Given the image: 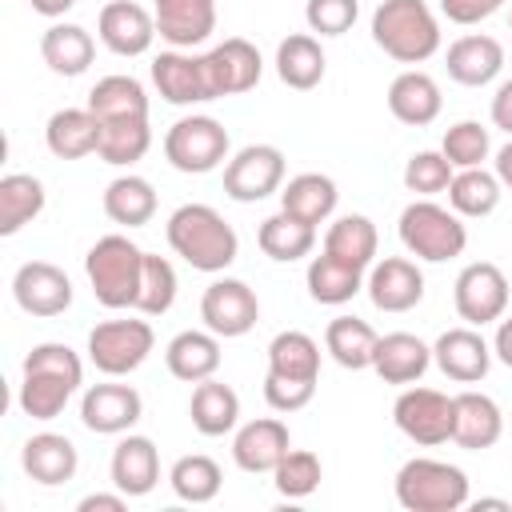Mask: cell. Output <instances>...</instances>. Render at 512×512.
Listing matches in <instances>:
<instances>
[{"instance_id": "1", "label": "cell", "mask_w": 512, "mask_h": 512, "mask_svg": "<svg viewBox=\"0 0 512 512\" xmlns=\"http://www.w3.org/2000/svg\"><path fill=\"white\" fill-rule=\"evenodd\" d=\"M164 236H168V248L196 272H224L236 252H240V236L236 228L212 208V204H180L168 224H164Z\"/></svg>"}, {"instance_id": "2", "label": "cell", "mask_w": 512, "mask_h": 512, "mask_svg": "<svg viewBox=\"0 0 512 512\" xmlns=\"http://www.w3.org/2000/svg\"><path fill=\"white\" fill-rule=\"evenodd\" d=\"M372 40L400 64H424L440 48V20L424 0H380L372 12Z\"/></svg>"}, {"instance_id": "3", "label": "cell", "mask_w": 512, "mask_h": 512, "mask_svg": "<svg viewBox=\"0 0 512 512\" xmlns=\"http://www.w3.org/2000/svg\"><path fill=\"white\" fill-rule=\"evenodd\" d=\"M84 272H88L92 296L104 308H136L140 272H144V248H136L120 232L100 236L84 256Z\"/></svg>"}, {"instance_id": "4", "label": "cell", "mask_w": 512, "mask_h": 512, "mask_svg": "<svg viewBox=\"0 0 512 512\" xmlns=\"http://www.w3.org/2000/svg\"><path fill=\"white\" fill-rule=\"evenodd\" d=\"M396 504L408 512H456L468 504V476L448 460L412 456L396 472Z\"/></svg>"}, {"instance_id": "5", "label": "cell", "mask_w": 512, "mask_h": 512, "mask_svg": "<svg viewBox=\"0 0 512 512\" xmlns=\"http://www.w3.org/2000/svg\"><path fill=\"white\" fill-rule=\"evenodd\" d=\"M400 244L428 264H444L456 260L468 248V228L464 216H456L452 208L420 196L400 212Z\"/></svg>"}, {"instance_id": "6", "label": "cell", "mask_w": 512, "mask_h": 512, "mask_svg": "<svg viewBox=\"0 0 512 512\" xmlns=\"http://www.w3.org/2000/svg\"><path fill=\"white\" fill-rule=\"evenodd\" d=\"M228 148H232L228 128L212 116H180L164 132V160L188 176L216 172L228 160Z\"/></svg>"}, {"instance_id": "7", "label": "cell", "mask_w": 512, "mask_h": 512, "mask_svg": "<svg viewBox=\"0 0 512 512\" xmlns=\"http://www.w3.org/2000/svg\"><path fill=\"white\" fill-rule=\"evenodd\" d=\"M152 348H156V336L148 320H104L88 332V360L104 376L136 372Z\"/></svg>"}, {"instance_id": "8", "label": "cell", "mask_w": 512, "mask_h": 512, "mask_svg": "<svg viewBox=\"0 0 512 512\" xmlns=\"http://www.w3.org/2000/svg\"><path fill=\"white\" fill-rule=\"evenodd\" d=\"M392 420L396 428L420 444V448H436L444 440H452V424H456V404L452 396L436 392V388H404L392 404Z\"/></svg>"}, {"instance_id": "9", "label": "cell", "mask_w": 512, "mask_h": 512, "mask_svg": "<svg viewBox=\"0 0 512 512\" xmlns=\"http://www.w3.org/2000/svg\"><path fill=\"white\" fill-rule=\"evenodd\" d=\"M284 152L276 144H244L224 164V192L236 204H256L284 188Z\"/></svg>"}, {"instance_id": "10", "label": "cell", "mask_w": 512, "mask_h": 512, "mask_svg": "<svg viewBox=\"0 0 512 512\" xmlns=\"http://www.w3.org/2000/svg\"><path fill=\"white\" fill-rule=\"evenodd\" d=\"M452 300H456L460 320H468L472 328H484V324H492L508 312L512 292H508V280L496 264L472 260V264L460 268V276L452 284Z\"/></svg>"}, {"instance_id": "11", "label": "cell", "mask_w": 512, "mask_h": 512, "mask_svg": "<svg viewBox=\"0 0 512 512\" xmlns=\"http://www.w3.org/2000/svg\"><path fill=\"white\" fill-rule=\"evenodd\" d=\"M200 320H204L208 332H216V336H224V340H236V336H244V332L256 328V320H260V300H256V292H252L244 280L220 276V280H212V284L204 288V296H200Z\"/></svg>"}, {"instance_id": "12", "label": "cell", "mask_w": 512, "mask_h": 512, "mask_svg": "<svg viewBox=\"0 0 512 512\" xmlns=\"http://www.w3.org/2000/svg\"><path fill=\"white\" fill-rule=\"evenodd\" d=\"M200 60H204V80H208L212 100L252 92L260 84V72H264V60H260L256 44H248L244 36H228L224 44L208 48Z\"/></svg>"}, {"instance_id": "13", "label": "cell", "mask_w": 512, "mask_h": 512, "mask_svg": "<svg viewBox=\"0 0 512 512\" xmlns=\"http://www.w3.org/2000/svg\"><path fill=\"white\" fill-rule=\"evenodd\" d=\"M12 296L28 316L52 320L72 308V280L64 268H56L48 260H28L12 276Z\"/></svg>"}, {"instance_id": "14", "label": "cell", "mask_w": 512, "mask_h": 512, "mask_svg": "<svg viewBox=\"0 0 512 512\" xmlns=\"http://www.w3.org/2000/svg\"><path fill=\"white\" fill-rule=\"evenodd\" d=\"M144 416V400L132 384H92L80 396V420L96 436H120Z\"/></svg>"}, {"instance_id": "15", "label": "cell", "mask_w": 512, "mask_h": 512, "mask_svg": "<svg viewBox=\"0 0 512 512\" xmlns=\"http://www.w3.org/2000/svg\"><path fill=\"white\" fill-rule=\"evenodd\" d=\"M100 44L116 56H144L156 40V16L132 0H108L96 16Z\"/></svg>"}, {"instance_id": "16", "label": "cell", "mask_w": 512, "mask_h": 512, "mask_svg": "<svg viewBox=\"0 0 512 512\" xmlns=\"http://www.w3.org/2000/svg\"><path fill=\"white\" fill-rule=\"evenodd\" d=\"M368 300L380 312H408L424 300V272L408 256H384L368 268Z\"/></svg>"}, {"instance_id": "17", "label": "cell", "mask_w": 512, "mask_h": 512, "mask_svg": "<svg viewBox=\"0 0 512 512\" xmlns=\"http://www.w3.org/2000/svg\"><path fill=\"white\" fill-rule=\"evenodd\" d=\"M432 360H436V368H440L448 380H456V384H476V380H484L488 368H492V344H488L472 324L448 328V332H440V340L432 344Z\"/></svg>"}, {"instance_id": "18", "label": "cell", "mask_w": 512, "mask_h": 512, "mask_svg": "<svg viewBox=\"0 0 512 512\" xmlns=\"http://www.w3.org/2000/svg\"><path fill=\"white\" fill-rule=\"evenodd\" d=\"M152 16L168 48H196L216 32V0H152Z\"/></svg>"}, {"instance_id": "19", "label": "cell", "mask_w": 512, "mask_h": 512, "mask_svg": "<svg viewBox=\"0 0 512 512\" xmlns=\"http://www.w3.org/2000/svg\"><path fill=\"white\" fill-rule=\"evenodd\" d=\"M292 440H288V424L276 420V416H260V420H248L236 428L232 436V460L236 468L260 476V472H272L284 456H288Z\"/></svg>"}, {"instance_id": "20", "label": "cell", "mask_w": 512, "mask_h": 512, "mask_svg": "<svg viewBox=\"0 0 512 512\" xmlns=\"http://www.w3.org/2000/svg\"><path fill=\"white\" fill-rule=\"evenodd\" d=\"M152 84L176 108L212 100L208 96V80H204V60L200 56H188L184 48H168V52H160L152 60Z\"/></svg>"}, {"instance_id": "21", "label": "cell", "mask_w": 512, "mask_h": 512, "mask_svg": "<svg viewBox=\"0 0 512 512\" xmlns=\"http://www.w3.org/2000/svg\"><path fill=\"white\" fill-rule=\"evenodd\" d=\"M444 68L456 84L464 88H484L500 76L504 68V48L496 36H484V32H468L460 40L448 44V56H444Z\"/></svg>"}, {"instance_id": "22", "label": "cell", "mask_w": 512, "mask_h": 512, "mask_svg": "<svg viewBox=\"0 0 512 512\" xmlns=\"http://www.w3.org/2000/svg\"><path fill=\"white\" fill-rule=\"evenodd\" d=\"M108 476H112V488H120L128 500L132 496H148L160 484V452H156V444L148 436H132L128 432L112 448Z\"/></svg>"}, {"instance_id": "23", "label": "cell", "mask_w": 512, "mask_h": 512, "mask_svg": "<svg viewBox=\"0 0 512 512\" xmlns=\"http://www.w3.org/2000/svg\"><path fill=\"white\" fill-rule=\"evenodd\" d=\"M456 404V424H452V440L468 452H484L500 440L504 432V416H500V404L476 388H464L452 396Z\"/></svg>"}, {"instance_id": "24", "label": "cell", "mask_w": 512, "mask_h": 512, "mask_svg": "<svg viewBox=\"0 0 512 512\" xmlns=\"http://www.w3.org/2000/svg\"><path fill=\"white\" fill-rule=\"evenodd\" d=\"M20 464H24V472H28L36 484L56 488V484H68V480L76 476L80 452H76V444H72L68 436H60V432H36V436L24 440Z\"/></svg>"}, {"instance_id": "25", "label": "cell", "mask_w": 512, "mask_h": 512, "mask_svg": "<svg viewBox=\"0 0 512 512\" xmlns=\"http://www.w3.org/2000/svg\"><path fill=\"white\" fill-rule=\"evenodd\" d=\"M432 364V348L412 332H388L376 340L372 372L384 384H416Z\"/></svg>"}, {"instance_id": "26", "label": "cell", "mask_w": 512, "mask_h": 512, "mask_svg": "<svg viewBox=\"0 0 512 512\" xmlns=\"http://www.w3.org/2000/svg\"><path fill=\"white\" fill-rule=\"evenodd\" d=\"M440 104H444L440 84H436L428 72H420V68H408V72H400V76L388 84V112H392L400 124H408V128L432 124V120L440 116Z\"/></svg>"}, {"instance_id": "27", "label": "cell", "mask_w": 512, "mask_h": 512, "mask_svg": "<svg viewBox=\"0 0 512 512\" xmlns=\"http://www.w3.org/2000/svg\"><path fill=\"white\" fill-rule=\"evenodd\" d=\"M44 144L56 160H84L100 148V120L92 108H60L44 124Z\"/></svg>"}, {"instance_id": "28", "label": "cell", "mask_w": 512, "mask_h": 512, "mask_svg": "<svg viewBox=\"0 0 512 512\" xmlns=\"http://www.w3.org/2000/svg\"><path fill=\"white\" fill-rule=\"evenodd\" d=\"M164 364L176 380L184 384H200L208 376H216L220 368V336L216 332H200V328H188V332H176L164 348Z\"/></svg>"}, {"instance_id": "29", "label": "cell", "mask_w": 512, "mask_h": 512, "mask_svg": "<svg viewBox=\"0 0 512 512\" xmlns=\"http://www.w3.org/2000/svg\"><path fill=\"white\" fill-rule=\"evenodd\" d=\"M376 248H380L376 224H372L368 216H360V212H348V216H340V220L328 224L320 252H328L332 260H340V264H348V268L368 272V268L376 264Z\"/></svg>"}, {"instance_id": "30", "label": "cell", "mask_w": 512, "mask_h": 512, "mask_svg": "<svg viewBox=\"0 0 512 512\" xmlns=\"http://www.w3.org/2000/svg\"><path fill=\"white\" fill-rule=\"evenodd\" d=\"M324 68L328 60L312 32H292L276 44V76L296 92H312L324 80Z\"/></svg>"}, {"instance_id": "31", "label": "cell", "mask_w": 512, "mask_h": 512, "mask_svg": "<svg viewBox=\"0 0 512 512\" xmlns=\"http://www.w3.org/2000/svg\"><path fill=\"white\" fill-rule=\"evenodd\" d=\"M336 200H340L336 180L324 176V172H300V176H292V180L280 188V208L292 212L296 220L312 224V228L324 224V220L336 212Z\"/></svg>"}, {"instance_id": "32", "label": "cell", "mask_w": 512, "mask_h": 512, "mask_svg": "<svg viewBox=\"0 0 512 512\" xmlns=\"http://www.w3.org/2000/svg\"><path fill=\"white\" fill-rule=\"evenodd\" d=\"M188 416H192V428L200 436H224L240 424V396L228 384H220L216 376H208L192 388Z\"/></svg>"}, {"instance_id": "33", "label": "cell", "mask_w": 512, "mask_h": 512, "mask_svg": "<svg viewBox=\"0 0 512 512\" xmlns=\"http://www.w3.org/2000/svg\"><path fill=\"white\" fill-rule=\"evenodd\" d=\"M40 56L56 76H80L96 56V40L80 24H52L40 36Z\"/></svg>"}, {"instance_id": "34", "label": "cell", "mask_w": 512, "mask_h": 512, "mask_svg": "<svg viewBox=\"0 0 512 512\" xmlns=\"http://www.w3.org/2000/svg\"><path fill=\"white\" fill-rule=\"evenodd\" d=\"M72 392H76V384L68 376H56V372H44V368H20L16 404L32 420H56L68 408Z\"/></svg>"}, {"instance_id": "35", "label": "cell", "mask_w": 512, "mask_h": 512, "mask_svg": "<svg viewBox=\"0 0 512 512\" xmlns=\"http://www.w3.org/2000/svg\"><path fill=\"white\" fill-rule=\"evenodd\" d=\"M88 108L96 112V120H144L148 116V92L136 76H104L96 80V88L88 92Z\"/></svg>"}, {"instance_id": "36", "label": "cell", "mask_w": 512, "mask_h": 512, "mask_svg": "<svg viewBox=\"0 0 512 512\" xmlns=\"http://www.w3.org/2000/svg\"><path fill=\"white\" fill-rule=\"evenodd\" d=\"M104 216L120 228H144L156 216V188L144 176H116L104 188Z\"/></svg>"}, {"instance_id": "37", "label": "cell", "mask_w": 512, "mask_h": 512, "mask_svg": "<svg viewBox=\"0 0 512 512\" xmlns=\"http://www.w3.org/2000/svg\"><path fill=\"white\" fill-rule=\"evenodd\" d=\"M256 244L268 260H280V264H292L300 256H308L316 248V228L296 220L292 212H272L268 220H260V232H256Z\"/></svg>"}, {"instance_id": "38", "label": "cell", "mask_w": 512, "mask_h": 512, "mask_svg": "<svg viewBox=\"0 0 512 512\" xmlns=\"http://www.w3.org/2000/svg\"><path fill=\"white\" fill-rule=\"evenodd\" d=\"M504 184L496 180V172H484V168H456L452 184H448V208L464 220H480V216H492L500 208V192Z\"/></svg>"}, {"instance_id": "39", "label": "cell", "mask_w": 512, "mask_h": 512, "mask_svg": "<svg viewBox=\"0 0 512 512\" xmlns=\"http://www.w3.org/2000/svg\"><path fill=\"white\" fill-rule=\"evenodd\" d=\"M376 340H380V336H376L372 324L360 320V316H336V320H328V328H324V348H328V356H332L340 368H352V372L372 368Z\"/></svg>"}, {"instance_id": "40", "label": "cell", "mask_w": 512, "mask_h": 512, "mask_svg": "<svg viewBox=\"0 0 512 512\" xmlns=\"http://www.w3.org/2000/svg\"><path fill=\"white\" fill-rule=\"evenodd\" d=\"M44 184L28 172H8L0 180V236H16L44 212Z\"/></svg>"}, {"instance_id": "41", "label": "cell", "mask_w": 512, "mask_h": 512, "mask_svg": "<svg viewBox=\"0 0 512 512\" xmlns=\"http://www.w3.org/2000/svg\"><path fill=\"white\" fill-rule=\"evenodd\" d=\"M304 284H308V296L316 304H348L360 288H364V272L360 268H348L340 260H332L328 252L312 256L308 260V272H304Z\"/></svg>"}, {"instance_id": "42", "label": "cell", "mask_w": 512, "mask_h": 512, "mask_svg": "<svg viewBox=\"0 0 512 512\" xmlns=\"http://www.w3.org/2000/svg\"><path fill=\"white\" fill-rule=\"evenodd\" d=\"M268 372L292 380H320V344L308 332H276L268 344Z\"/></svg>"}, {"instance_id": "43", "label": "cell", "mask_w": 512, "mask_h": 512, "mask_svg": "<svg viewBox=\"0 0 512 512\" xmlns=\"http://www.w3.org/2000/svg\"><path fill=\"white\" fill-rule=\"evenodd\" d=\"M168 484L172 492L184 500V504H208L220 496V484H224V472L212 456L204 452H192V456H180L172 468H168Z\"/></svg>"}, {"instance_id": "44", "label": "cell", "mask_w": 512, "mask_h": 512, "mask_svg": "<svg viewBox=\"0 0 512 512\" xmlns=\"http://www.w3.org/2000/svg\"><path fill=\"white\" fill-rule=\"evenodd\" d=\"M152 148V128L148 116L144 120H104L100 124V148L96 156L112 168H128L136 160H144V152Z\"/></svg>"}, {"instance_id": "45", "label": "cell", "mask_w": 512, "mask_h": 512, "mask_svg": "<svg viewBox=\"0 0 512 512\" xmlns=\"http://www.w3.org/2000/svg\"><path fill=\"white\" fill-rule=\"evenodd\" d=\"M320 480H324V464H320V456L308 452V448H288V456L272 468V484H276V492L288 496V500L312 496V492L320 488Z\"/></svg>"}, {"instance_id": "46", "label": "cell", "mask_w": 512, "mask_h": 512, "mask_svg": "<svg viewBox=\"0 0 512 512\" xmlns=\"http://www.w3.org/2000/svg\"><path fill=\"white\" fill-rule=\"evenodd\" d=\"M176 304V268L164 256L144 252V272H140V296H136V312L144 316H164Z\"/></svg>"}, {"instance_id": "47", "label": "cell", "mask_w": 512, "mask_h": 512, "mask_svg": "<svg viewBox=\"0 0 512 512\" xmlns=\"http://www.w3.org/2000/svg\"><path fill=\"white\" fill-rule=\"evenodd\" d=\"M440 152L448 156L452 168H484L488 152H492V140H488V128L480 120H456L444 140H440Z\"/></svg>"}, {"instance_id": "48", "label": "cell", "mask_w": 512, "mask_h": 512, "mask_svg": "<svg viewBox=\"0 0 512 512\" xmlns=\"http://www.w3.org/2000/svg\"><path fill=\"white\" fill-rule=\"evenodd\" d=\"M456 168L448 164L444 152H416L408 156L404 164V188L416 192V196H436V192H448Z\"/></svg>"}, {"instance_id": "49", "label": "cell", "mask_w": 512, "mask_h": 512, "mask_svg": "<svg viewBox=\"0 0 512 512\" xmlns=\"http://www.w3.org/2000/svg\"><path fill=\"white\" fill-rule=\"evenodd\" d=\"M360 16V0H308L304 20L316 36H344Z\"/></svg>"}, {"instance_id": "50", "label": "cell", "mask_w": 512, "mask_h": 512, "mask_svg": "<svg viewBox=\"0 0 512 512\" xmlns=\"http://www.w3.org/2000/svg\"><path fill=\"white\" fill-rule=\"evenodd\" d=\"M20 368H44V372L68 376L76 388H80V380H84V364H80V356H76L68 344H60V340H44V344H32Z\"/></svg>"}, {"instance_id": "51", "label": "cell", "mask_w": 512, "mask_h": 512, "mask_svg": "<svg viewBox=\"0 0 512 512\" xmlns=\"http://www.w3.org/2000/svg\"><path fill=\"white\" fill-rule=\"evenodd\" d=\"M316 396V380H292V376H264V400L272 412H300Z\"/></svg>"}, {"instance_id": "52", "label": "cell", "mask_w": 512, "mask_h": 512, "mask_svg": "<svg viewBox=\"0 0 512 512\" xmlns=\"http://www.w3.org/2000/svg\"><path fill=\"white\" fill-rule=\"evenodd\" d=\"M504 0H440V12L452 20V24H480V20H488L496 8H500Z\"/></svg>"}, {"instance_id": "53", "label": "cell", "mask_w": 512, "mask_h": 512, "mask_svg": "<svg viewBox=\"0 0 512 512\" xmlns=\"http://www.w3.org/2000/svg\"><path fill=\"white\" fill-rule=\"evenodd\" d=\"M492 124L512 136V80H504L492 96Z\"/></svg>"}, {"instance_id": "54", "label": "cell", "mask_w": 512, "mask_h": 512, "mask_svg": "<svg viewBox=\"0 0 512 512\" xmlns=\"http://www.w3.org/2000/svg\"><path fill=\"white\" fill-rule=\"evenodd\" d=\"M124 504H128V496L116 488V492H92V496H84L76 508H80V512H124Z\"/></svg>"}, {"instance_id": "55", "label": "cell", "mask_w": 512, "mask_h": 512, "mask_svg": "<svg viewBox=\"0 0 512 512\" xmlns=\"http://www.w3.org/2000/svg\"><path fill=\"white\" fill-rule=\"evenodd\" d=\"M492 352H496V360H500L504 368H512V316L500 320V328H496V336H492Z\"/></svg>"}, {"instance_id": "56", "label": "cell", "mask_w": 512, "mask_h": 512, "mask_svg": "<svg viewBox=\"0 0 512 512\" xmlns=\"http://www.w3.org/2000/svg\"><path fill=\"white\" fill-rule=\"evenodd\" d=\"M492 172H496V180L504 184V188H512V140L496 152V160H492Z\"/></svg>"}, {"instance_id": "57", "label": "cell", "mask_w": 512, "mask_h": 512, "mask_svg": "<svg viewBox=\"0 0 512 512\" xmlns=\"http://www.w3.org/2000/svg\"><path fill=\"white\" fill-rule=\"evenodd\" d=\"M32 4V12H40V16H48V20H56V16H64L68 8H76V0H28Z\"/></svg>"}, {"instance_id": "58", "label": "cell", "mask_w": 512, "mask_h": 512, "mask_svg": "<svg viewBox=\"0 0 512 512\" xmlns=\"http://www.w3.org/2000/svg\"><path fill=\"white\" fill-rule=\"evenodd\" d=\"M472 508L480 512V508H512V504H508V500H496V496H480V500H476Z\"/></svg>"}, {"instance_id": "59", "label": "cell", "mask_w": 512, "mask_h": 512, "mask_svg": "<svg viewBox=\"0 0 512 512\" xmlns=\"http://www.w3.org/2000/svg\"><path fill=\"white\" fill-rule=\"evenodd\" d=\"M508 28H512V16H508Z\"/></svg>"}]
</instances>
